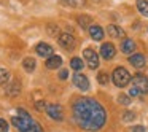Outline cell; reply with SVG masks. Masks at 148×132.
Returning a JSON list of instances; mask_svg holds the SVG:
<instances>
[{
	"label": "cell",
	"mask_w": 148,
	"mask_h": 132,
	"mask_svg": "<svg viewBox=\"0 0 148 132\" xmlns=\"http://www.w3.org/2000/svg\"><path fill=\"white\" fill-rule=\"evenodd\" d=\"M72 113H73V119L83 131L96 132L103 127L107 119V113L103 107L100 105L97 100L84 97V99H78L72 107Z\"/></svg>",
	"instance_id": "6da1fadb"
},
{
	"label": "cell",
	"mask_w": 148,
	"mask_h": 132,
	"mask_svg": "<svg viewBox=\"0 0 148 132\" xmlns=\"http://www.w3.org/2000/svg\"><path fill=\"white\" fill-rule=\"evenodd\" d=\"M112 80H113V83H115L118 88H124V86H127V84L131 83L132 77H131V73H129L124 67H118V68L113 70Z\"/></svg>",
	"instance_id": "7a4b0ae2"
},
{
	"label": "cell",
	"mask_w": 148,
	"mask_h": 132,
	"mask_svg": "<svg viewBox=\"0 0 148 132\" xmlns=\"http://www.w3.org/2000/svg\"><path fill=\"white\" fill-rule=\"evenodd\" d=\"M46 113L54 121H62L64 119V110H62V107L59 103H49V105H46Z\"/></svg>",
	"instance_id": "3957f363"
},
{
	"label": "cell",
	"mask_w": 148,
	"mask_h": 132,
	"mask_svg": "<svg viewBox=\"0 0 148 132\" xmlns=\"http://www.w3.org/2000/svg\"><path fill=\"white\" fill-rule=\"evenodd\" d=\"M131 81H132V86L137 88L142 94H147L148 92V80H147V77H145V75L137 73V75H134V77H132Z\"/></svg>",
	"instance_id": "277c9868"
},
{
	"label": "cell",
	"mask_w": 148,
	"mask_h": 132,
	"mask_svg": "<svg viewBox=\"0 0 148 132\" xmlns=\"http://www.w3.org/2000/svg\"><path fill=\"white\" fill-rule=\"evenodd\" d=\"M58 42H59V45H61L64 49H73L75 45H77V40H75V37L72 35V34H67V32L59 34Z\"/></svg>",
	"instance_id": "5b68a950"
},
{
	"label": "cell",
	"mask_w": 148,
	"mask_h": 132,
	"mask_svg": "<svg viewBox=\"0 0 148 132\" xmlns=\"http://www.w3.org/2000/svg\"><path fill=\"white\" fill-rule=\"evenodd\" d=\"M83 54H84V61L89 65V68L96 70V68L99 67V56H97V53L94 51L92 48H86L83 51Z\"/></svg>",
	"instance_id": "8992f818"
},
{
	"label": "cell",
	"mask_w": 148,
	"mask_h": 132,
	"mask_svg": "<svg viewBox=\"0 0 148 132\" xmlns=\"http://www.w3.org/2000/svg\"><path fill=\"white\" fill-rule=\"evenodd\" d=\"M35 51H37V54H38L40 57H45V59L51 57V56L54 54V49H53V46L48 45V43H45V42L38 43V45L35 46Z\"/></svg>",
	"instance_id": "52a82bcc"
},
{
	"label": "cell",
	"mask_w": 148,
	"mask_h": 132,
	"mask_svg": "<svg viewBox=\"0 0 148 132\" xmlns=\"http://www.w3.org/2000/svg\"><path fill=\"white\" fill-rule=\"evenodd\" d=\"M73 84L80 91H88L89 89V80H88V77L83 75V73H75L73 75Z\"/></svg>",
	"instance_id": "ba28073f"
},
{
	"label": "cell",
	"mask_w": 148,
	"mask_h": 132,
	"mask_svg": "<svg viewBox=\"0 0 148 132\" xmlns=\"http://www.w3.org/2000/svg\"><path fill=\"white\" fill-rule=\"evenodd\" d=\"M116 54V49H115V45L113 43H103L102 46H100V56H102L103 59H107V61H110V59H113Z\"/></svg>",
	"instance_id": "9c48e42d"
},
{
	"label": "cell",
	"mask_w": 148,
	"mask_h": 132,
	"mask_svg": "<svg viewBox=\"0 0 148 132\" xmlns=\"http://www.w3.org/2000/svg\"><path fill=\"white\" fill-rule=\"evenodd\" d=\"M61 64H62V57L61 56H56V54H53L51 57H48L46 59V68H49V70H54V68H59L61 67Z\"/></svg>",
	"instance_id": "30bf717a"
},
{
	"label": "cell",
	"mask_w": 148,
	"mask_h": 132,
	"mask_svg": "<svg viewBox=\"0 0 148 132\" xmlns=\"http://www.w3.org/2000/svg\"><path fill=\"white\" fill-rule=\"evenodd\" d=\"M89 35L92 40H96V42H100V40L103 38V30L100 26H97V24H92V26L89 27Z\"/></svg>",
	"instance_id": "8fae6325"
},
{
	"label": "cell",
	"mask_w": 148,
	"mask_h": 132,
	"mask_svg": "<svg viewBox=\"0 0 148 132\" xmlns=\"http://www.w3.org/2000/svg\"><path fill=\"white\" fill-rule=\"evenodd\" d=\"M129 64L135 68H143L145 67V56L142 54H132L129 57Z\"/></svg>",
	"instance_id": "7c38bea8"
},
{
	"label": "cell",
	"mask_w": 148,
	"mask_h": 132,
	"mask_svg": "<svg viewBox=\"0 0 148 132\" xmlns=\"http://www.w3.org/2000/svg\"><path fill=\"white\" fill-rule=\"evenodd\" d=\"M121 51H123V54H132V53L135 51V43H134V40H131V38L123 40V43H121Z\"/></svg>",
	"instance_id": "4fadbf2b"
},
{
	"label": "cell",
	"mask_w": 148,
	"mask_h": 132,
	"mask_svg": "<svg viewBox=\"0 0 148 132\" xmlns=\"http://www.w3.org/2000/svg\"><path fill=\"white\" fill-rule=\"evenodd\" d=\"M107 32H108V35L112 37V38H119V37H124V30L119 29V27L115 26V24H110V26L107 27Z\"/></svg>",
	"instance_id": "5bb4252c"
},
{
	"label": "cell",
	"mask_w": 148,
	"mask_h": 132,
	"mask_svg": "<svg viewBox=\"0 0 148 132\" xmlns=\"http://www.w3.org/2000/svg\"><path fill=\"white\" fill-rule=\"evenodd\" d=\"M61 3L69 8H83L86 5V0H61Z\"/></svg>",
	"instance_id": "9a60e30c"
},
{
	"label": "cell",
	"mask_w": 148,
	"mask_h": 132,
	"mask_svg": "<svg viewBox=\"0 0 148 132\" xmlns=\"http://www.w3.org/2000/svg\"><path fill=\"white\" fill-rule=\"evenodd\" d=\"M19 92H21V84L18 83V81H13V83L7 88V94H8V96H11V97L18 96Z\"/></svg>",
	"instance_id": "2e32d148"
},
{
	"label": "cell",
	"mask_w": 148,
	"mask_h": 132,
	"mask_svg": "<svg viewBox=\"0 0 148 132\" xmlns=\"http://www.w3.org/2000/svg\"><path fill=\"white\" fill-rule=\"evenodd\" d=\"M35 65H37V62H35V59H34V57H26V59L23 61V67H24V70L29 72V73L35 70Z\"/></svg>",
	"instance_id": "e0dca14e"
},
{
	"label": "cell",
	"mask_w": 148,
	"mask_h": 132,
	"mask_svg": "<svg viewBox=\"0 0 148 132\" xmlns=\"http://www.w3.org/2000/svg\"><path fill=\"white\" fill-rule=\"evenodd\" d=\"M77 21H78V24H80L83 29H86V27H91V26H92V24H91V21H92V19H91L89 16H86V14H81V16H78Z\"/></svg>",
	"instance_id": "ac0fdd59"
},
{
	"label": "cell",
	"mask_w": 148,
	"mask_h": 132,
	"mask_svg": "<svg viewBox=\"0 0 148 132\" xmlns=\"http://www.w3.org/2000/svg\"><path fill=\"white\" fill-rule=\"evenodd\" d=\"M137 8L143 16H148V0H137Z\"/></svg>",
	"instance_id": "d6986e66"
},
{
	"label": "cell",
	"mask_w": 148,
	"mask_h": 132,
	"mask_svg": "<svg viewBox=\"0 0 148 132\" xmlns=\"http://www.w3.org/2000/svg\"><path fill=\"white\" fill-rule=\"evenodd\" d=\"M11 75L8 70H5V68H0V86H3V84H7L8 81H10Z\"/></svg>",
	"instance_id": "ffe728a7"
},
{
	"label": "cell",
	"mask_w": 148,
	"mask_h": 132,
	"mask_svg": "<svg viewBox=\"0 0 148 132\" xmlns=\"http://www.w3.org/2000/svg\"><path fill=\"white\" fill-rule=\"evenodd\" d=\"M70 67L73 68V70L78 72V70H81V68L84 67V64H83V61H81L80 57H73V59L70 61Z\"/></svg>",
	"instance_id": "44dd1931"
},
{
	"label": "cell",
	"mask_w": 148,
	"mask_h": 132,
	"mask_svg": "<svg viewBox=\"0 0 148 132\" xmlns=\"http://www.w3.org/2000/svg\"><path fill=\"white\" fill-rule=\"evenodd\" d=\"M24 132H43V129H42V126H40L37 121H34L32 124H30V126H29V127H27Z\"/></svg>",
	"instance_id": "7402d4cb"
},
{
	"label": "cell",
	"mask_w": 148,
	"mask_h": 132,
	"mask_svg": "<svg viewBox=\"0 0 148 132\" xmlns=\"http://www.w3.org/2000/svg\"><path fill=\"white\" fill-rule=\"evenodd\" d=\"M118 102L121 103V105H129V103H131V97L126 96V94H119V96H118Z\"/></svg>",
	"instance_id": "603a6c76"
},
{
	"label": "cell",
	"mask_w": 148,
	"mask_h": 132,
	"mask_svg": "<svg viewBox=\"0 0 148 132\" xmlns=\"http://www.w3.org/2000/svg\"><path fill=\"white\" fill-rule=\"evenodd\" d=\"M97 81H99L100 84H107L108 83V75H107L105 72H100L99 77H97Z\"/></svg>",
	"instance_id": "cb8c5ba5"
},
{
	"label": "cell",
	"mask_w": 148,
	"mask_h": 132,
	"mask_svg": "<svg viewBox=\"0 0 148 132\" xmlns=\"http://www.w3.org/2000/svg\"><path fill=\"white\" fill-rule=\"evenodd\" d=\"M48 34H49V35H58V37H59V29H58V26H54V24L48 26Z\"/></svg>",
	"instance_id": "d4e9b609"
},
{
	"label": "cell",
	"mask_w": 148,
	"mask_h": 132,
	"mask_svg": "<svg viewBox=\"0 0 148 132\" xmlns=\"http://www.w3.org/2000/svg\"><path fill=\"white\" fill-rule=\"evenodd\" d=\"M134 118H135V115L132 111H124L123 113V119H124V121H132Z\"/></svg>",
	"instance_id": "484cf974"
},
{
	"label": "cell",
	"mask_w": 148,
	"mask_h": 132,
	"mask_svg": "<svg viewBox=\"0 0 148 132\" xmlns=\"http://www.w3.org/2000/svg\"><path fill=\"white\" fill-rule=\"evenodd\" d=\"M0 132H8V122L3 118H0Z\"/></svg>",
	"instance_id": "4316f807"
},
{
	"label": "cell",
	"mask_w": 148,
	"mask_h": 132,
	"mask_svg": "<svg viewBox=\"0 0 148 132\" xmlns=\"http://www.w3.org/2000/svg\"><path fill=\"white\" fill-rule=\"evenodd\" d=\"M35 108L40 110V111H42V110H46V102L45 100H38V102H35Z\"/></svg>",
	"instance_id": "83f0119b"
},
{
	"label": "cell",
	"mask_w": 148,
	"mask_h": 132,
	"mask_svg": "<svg viewBox=\"0 0 148 132\" xmlns=\"http://www.w3.org/2000/svg\"><path fill=\"white\" fill-rule=\"evenodd\" d=\"M67 77H69V72L67 70H61V72H59V78H61V80H67Z\"/></svg>",
	"instance_id": "f1b7e54d"
},
{
	"label": "cell",
	"mask_w": 148,
	"mask_h": 132,
	"mask_svg": "<svg viewBox=\"0 0 148 132\" xmlns=\"http://www.w3.org/2000/svg\"><path fill=\"white\" fill-rule=\"evenodd\" d=\"M131 96H135V97H138V96H142V92L137 89V88H134V86H132V89H131Z\"/></svg>",
	"instance_id": "f546056e"
},
{
	"label": "cell",
	"mask_w": 148,
	"mask_h": 132,
	"mask_svg": "<svg viewBox=\"0 0 148 132\" xmlns=\"http://www.w3.org/2000/svg\"><path fill=\"white\" fill-rule=\"evenodd\" d=\"M132 132H145V127L143 126H135V127H132Z\"/></svg>",
	"instance_id": "4dcf8cb0"
}]
</instances>
